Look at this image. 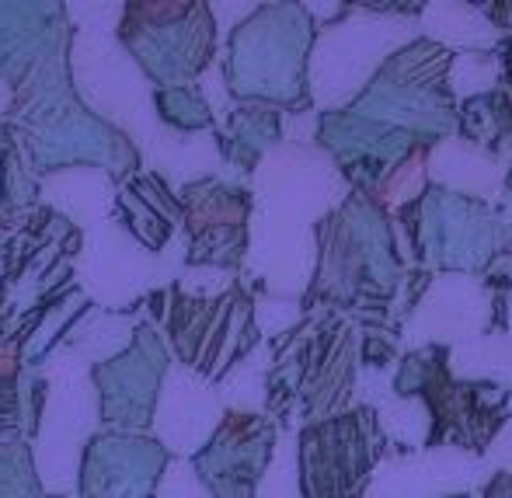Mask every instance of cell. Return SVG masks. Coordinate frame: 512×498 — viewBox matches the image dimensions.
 I'll list each match as a JSON object with an SVG mask.
<instances>
[{
    "instance_id": "1",
    "label": "cell",
    "mask_w": 512,
    "mask_h": 498,
    "mask_svg": "<svg viewBox=\"0 0 512 498\" xmlns=\"http://www.w3.org/2000/svg\"><path fill=\"white\" fill-rule=\"evenodd\" d=\"M446 359L450 356L443 345L408 352L394 387L401 398L422 401L432 446H453L464 453L492 450L509 418L512 394L499 384L453 377Z\"/></svg>"
},
{
    "instance_id": "2",
    "label": "cell",
    "mask_w": 512,
    "mask_h": 498,
    "mask_svg": "<svg viewBox=\"0 0 512 498\" xmlns=\"http://www.w3.org/2000/svg\"><path fill=\"white\" fill-rule=\"evenodd\" d=\"M422 230L415 234V248L429 265L450 276L488 269L499 255L512 251V223L488 213L471 196H453L446 189H429L411 206Z\"/></svg>"
},
{
    "instance_id": "3",
    "label": "cell",
    "mask_w": 512,
    "mask_h": 498,
    "mask_svg": "<svg viewBox=\"0 0 512 498\" xmlns=\"http://www.w3.org/2000/svg\"><path fill=\"white\" fill-rule=\"evenodd\" d=\"M377 411L363 408L321 422L304 436L307 498H359L373 467L384 460Z\"/></svg>"
},
{
    "instance_id": "4",
    "label": "cell",
    "mask_w": 512,
    "mask_h": 498,
    "mask_svg": "<svg viewBox=\"0 0 512 498\" xmlns=\"http://www.w3.org/2000/svg\"><path fill=\"white\" fill-rule=\"evenodd\" d=\"M485 498H512V471L492 474V481L485 485Z\"/></svg>"
},
{
    "instance_id": "5",
    "label": "cell",
    "mask_w": 512,
    "mask_h": 498,
    "mask_svg": "<svg viewBox=\"0 0 512 498\" xmlns=\"http://www.w3.org/2000/svg\"><path fill=\"white\" fill-rule=\"evenodd\" d=\"M502 60H506V81H509V95H512V42H506V49H502Z\"/></svg>"
},
{
    "instance_id": "6",
    "label": "cell",
    "mask_w": 512,
    "mask_h": 498,
    "mask_svg": "<svg viewBox=\"0 0 512 498\" xmlns=\"http://www.w3.org/2000/svg\"><path fill=\"white\" fill-rule=\"evenodd\" d=\"M453 498H467V495H453Z\"/></svg>"
}]
</instances>
